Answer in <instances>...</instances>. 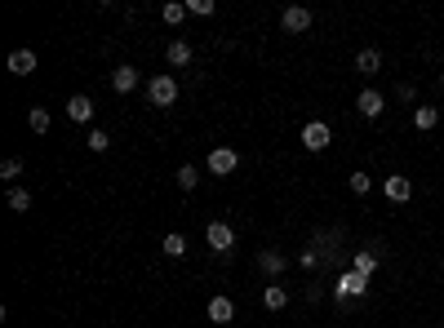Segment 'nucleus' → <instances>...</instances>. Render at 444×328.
Wrapping results in <instances>:
<instances>
[{"instance_id": "f3484780", "label": "nucleus", "mask_w": 444, "mask_h": 328, "mask_svg": "<svg viewBox=\"0 0 444 328\" xmlns=\"http://www.w3.org/2000/svg\"><path fill=\"white\" fill-rule=\"evenodd\" d=\"M164 58H169V67H187V62H191V45L187 40H169Z\"/></svg>"}, {"instance_id": "393cba45", "label": "nucleus", "mask_w": 444, "mask_h": 328, "mask_svg": "<svg viewBox=\"0 0 444 328\" xmlns=\"http://www.w3.org/2000/svg\"><path fill=\"white\" fill-rule=\"evenodd\" d=\"M18 173H23V160H18V156H9L5 164H0V177H5V182H13Z\"/></svg>"}, {"instance_id": "4be33fe9", "label": "nucleus", "mask_w": 444, "mask_h": 328, "mask_svg": "<svg viewBox=\"0 0 444 328\" xmlns=\"http://www.w3.org/2000/svg\"><path fill=\"white\" fill-rule=\"evenodd\" d=\"M9 209H13V213H27V209H31V191H27V187H13V191H9Z\"/></svg>"}, {"instance_id": "0eeeda50", "label": "nucleus", "mask_w": 444, "mask_h": 328, "mask_svg": "<svg viewBox=\"0 0 444 328\" xmlns=\"http://www.w3.org/2000/svg\"><path fill=\"white\" fill-rule=\"evenodd\" d=\"M377 266H382V249H377V244H369V249H355V253H351V271L373 275Z\"/></svg>"}, {"instance_id": "dca6fc26", "label": "nucleus", "mask_w": 444, "mask_h": 328, "mask_svg": "<svg viewBox=\"0 0 444 328\" xmlns=\"http://www.w3.org/2000/svg\"><path fill=\"white\" fill-rule=\"evenodd\" d=\"M436 124H440V111L436 107H414V129H418V134H431Z\"/></svg>"}, {"instance_id": "6ab92c4d", "label": "nucleus", "mask_w": 444, "mask_h": 328, "mask_svg": "<svg viewBox=\"0 0 444 328\" xmlns=\"http://www.w3.org/2000/svg\"><path fill=\"white\" fill-rule=\"evenodd\" d=\"M27 124H31V134H49V124H54V120H49L45 107H31L27 111Z\"/></svg>"}, {"instance_id": "20e7f679", "label": "nucleus", "mask_w": 444, "mask_h": 328, "mask_svg": "<svg viewBox=\"0 0 444 328\" xmlns=\"http://www.w3.org/2000/svg\"><path fill=\"white\" fill-rule=\"evenodd\" d=\"M205 244H209L213 253H227V249L236 244V231H232V222H209V226H205Z\"/></svg>"}, {"instance_id": "f257e3e1", "label": "nucleus", "mask_w": 444, "mask_h": 328, "mask_svg": "<svg viewBox=\"0 0 444 328\" xmlns=\"http://www.w3.org/2000/svg\"><path fill=\"white\" fill-rule=\"evenodd\" d=\"M369 293V275H360V271H342L338 280H334V302H360Z\"/></svg>"}, {"instance_id": "423d86ee", "label": "nucleus", "mask_w": 444, "mask_h": 328, "mask_svg": "<svg viewBox=\"0 0 444 328\" xmlns=\"http://www.w3.org/2000/svg\"><path fill=\"white\" fill-rule=\"evenodd\" d=\"M280 27L289 31V36H302V31H311V9H302V5H289V9L280 13Z\"/></svg>"}, {"instance_id": "1a4fd4ad", "label": "nucleus", "mask_w": 444, "mask_h": 328, "mask_svg": "<svg viewBox=\"0 0 444 328\" xmlns=\"http://www.w3.org/2000/svg\"><path fill=\"white\" fill-rule=\"evenodd\" d=\"M382 191H387V200H391V204H404L409 195H414V182H409L404 173H391L387 182H382Z\"/></svg>"}, {"instance_id": "bb28decb", "label": "nucleus", "mask_w": 444, "mask_h": 328, "mask_svg": "<svg viewBox=\"0 0 444 328\" xmlns=\"http://www.w3.org/2000/svg\"><path fill=\"white\" fill-rule=\"evenodd\" d=\"M369 187H373L369 173H351V191H355V195H369Z\"/></svg>"}, {"instance_id": "f03ea898", "label": "nucleus", "mask_w": 444, "mask_h": 328, "mask_svg": "<svg viewBox=\"0 0 444 328\" xmlns=\"http://www.w3.org/2000/svg\"><path fill=\"white\" fill-rule=\"evenodd\" d=\"M147 98H152V107H173L178 102V80L169 71H160L147 80Z\"/></svg>"}, {"instance_id": "f8f14e48", "label": "nucleus", "mask_w": 444, "mask_h": 328, "mask_svg": "<svg viewBox=\"0 0 444 328\" xmlns=\"http://www.w3.org/2000/svg\"><path fill=\"white\" fill-rule=\"evenodd\" d=\"M67 116H72L76 124H89V120H93V98H89V93H76L72 102H67Z\"/></svg>"}, {"instance_id": "aec40b11", "label": "nucleus", "mask_w": 444, "mask_h": 328, "mask_svg": "<svg viewBox=\"0 0 444 328\" xmlns=\"http://www.w3.org/2000/svg\"><path fill=\"white\" fill-rule=\"evenodd\" d=\"M178 187L195 191V187H200V169H195V164H183V169H178Z\"/></svg>"}, {"instance_id": "39448f33", "label": "nucleus", "mask_w": 444, "mask_h": 328, "mask_svg": "<svg viewBox=\"0 0 444 328\" xmlns=\"http://www.w3.org/2000/svg\"><path fill=\"white\" fill-rule=\"evenodd\" d=\"M329 142H334V129H329L324 120H311V124H302V146H307V151H324Z\"/></svg>"}, {"instance_id": "b1692460", "label": "nucleus", "mask_w": 444, "mask_h": 328, "mask_svg": "<svg viewBox=\"0 0 444 328\" xmlns=\"http://www.w3.org/2000/svg\"><path fill=\"white\" fill-rule=\"evenodd\" d=\"M160 249L169 253V257H183V253H187V235H178V231H173V235H164Z\"/></svg>"}, {"instance_id": "6e6552de", "label": "nucleus", "mask_w": 444, "mask_h": 328, "mask_svg": "<svg viewBox=\"0 0 444 328\" xmlns=\"http://www.w3.org/2000/svg\"><path fill=\"white\" fill-rule=\"evenodd\" d=\"M355 111H360L365 120H377V116L387 111V102H382V93H377V89H365V93L355 98Z\"/></svg>"}, {"instance_id": "4468645a", "label": "nucleus", "mask_w": 444, "mask_h": 328, "mask_svg": "<svg viewBox=\"0 0 444 328\" xmlns=\"http://www.w3.org/2000/svg\"><path fill=\"white\" fill-rule=\"evenodd\" d=\"M9 71L13 76H31L36 71V54H31V49H13L9 54Z\"/></svg>"}, {"instance_id": "9d476101", "label": "nucleus", "mask_w": 444, "mask_h": 328, "mask_svg": "<svg viewBox=\"0 0 444 328\" xmlns=\"http://www.w3.org/2000/svg\"><path fill=\"white\" fill-rule=\"evenodd\" d=\"M355 71L365 80H373L377 71H382V54H377V49H360V54H355Z\"/></svg>"}, {"instance_id": "412c9836", "label": "nucleus", "mask_w": 444, "mask_h": 328, "mask_svg": "<svg viewBox=\"0 0 444 328\" xmlns=\"http://www.w3.org/2000/svg\"><path fill=\"white\" fill-rule=\"evenodd\" d=\"M85 146H89V151H93V156H103V151H107V146H111V138H107V129H89V138H85Z\"/></svg>"}, {"instance_id": "7ed1b4c3", "label": "nucleus", "mask_w": 444, "mask_h": 328, "mask_svg": "<svg viewBox=\"0 0 444 328\" xmlns=\"http://www.w3.org/2000/svg\"><path fill=\"white\" fill-rule=\"evenodd\" d=\"M205 169L213 177H227V173H236L240 169V151H232V146H213L209 160H205Z\"/></svg>"}, {"instance_id": "2eb2a0df", "label": "nucleus", "mask_w": 444, "mask_h": 328, "mask_svg": "<svg viewBox=\"0 0 444 328\" xmlns=\"http://www.w3.org/2000/svg\"><path fill=\"white\" fill-rule=\"evenodd\" d=\"M209 320H213V324H232V320H236V302H232V298H213V302H209Z\"/></svg>"}, {"instance_id": "c85d7f7f", "label": "nucleus", "mask_w": 444, "mask_h": 328, "mask_svg": "<svg viewBox=\"0 0 444 328\" xmlns=\"http://www.w3.org/2000/svg\"><path fill=\"white\" fill-rule=\"evenodd\" d=\"M440 89H444V76H440Z\"/></svg>"}, {"instance_id": "ddd939ff", "label": "nucleus", "mask_w": 444, "mask_h": 328, "mask_svg": "<svg viewBox=\"0 0 444 328\" xmlns=\"http://www.w3.org/2000/svg\"><path fill=\"white\" fill-rule=\"evenodd\" d=\"M285 266H289V262H285V253H280V249H258V271L280 275Z\"/></svg>"}, {"instance_id": "a211bd4d", "label": "nucleus", "mask_w": 444, "mask_h": 328, "mask_svg": "<svg viewBox=\"0 0 444 328\" xmlns=\"http://www.w3.org/2000/svg\"><path fill=\"white\" fill-rule=\"evenodd\" d=\"M262 306H267V310H285L289 306V293L280 284H267V288H262Z\"/></svg>"}, {"instance_id": "a878e982", "label": "nucleus", "mask_w": 444, "mask_h": 328, "mask_svg": "<svg viewBox=\"0 0 444 328\" xmlns=\"http://www.w3.org/2000/svg\"><path fill=\"white\" fill-rule=\"evenodd\" d=\"M187 13H195V18H209V13H213V0H187Z\"/></svg>"}, {"instance_id": "cd10ccee", "label": "nucleus", "mask_w": 444, "mask_h": 328, "mask_svg": "<svg viewBox=\"0 0 444 328\" xmlns=\"http://www.w3.org/2000/svg\"><path fill=\"white\" fill-rule=\"evenodd\" d=\"M396 98H400V102H414L418 93H414V85H400V89H396Z\"/></svg>"}, {"instance_id": "5701e85b", "label": "nucleus", "mask_w": 444, "mask_h": 328, "mask_svg": "<svg viewBox=\"0 0 444 328\" xmlns=\"http://www.w3.org/2000/svg\"><path fill=\"white\" fill-rule=\"evenodd\" d=\"M160 18L169 23V27H178V23L187 18V5H173V0H169V5H160Z\"/></svg>"}, {"instance_id": "9b49d317", "label": "nucleus", "mask_w": 444, "mask_h": 328, "mask_svg": "<svg viewBox=\"0 0 444 328\" xmlns=\"http://www.w3.org/2000/svg\"><path fill=\"white\" fill-rule=\"evenodd\" d=\"M111 89H116V93H134L138 89V71L129 67V62H120V67L111 71Z\"/></svg>"}]
</instances>
